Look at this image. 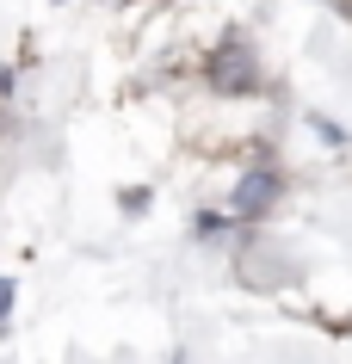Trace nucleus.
Returning a JSON list of instances; mask_svg holds the SVG:
<instances>
[{
	"label": "nucleus",
	"mask_w": 352,
	"mask_h": 364,
	"mask_svg": "<svg viewBox=\"0 0 352 364\" xmlns=\"http://www.w3.org/2000/svg\"><path fill=\"white\" fill-rule=\"evenodd\" d=\"M6 303H13V290H6V278H0V315H6Z\"/></svg>",
	"instance_id": "nucleus-1"
}]
</instances>
